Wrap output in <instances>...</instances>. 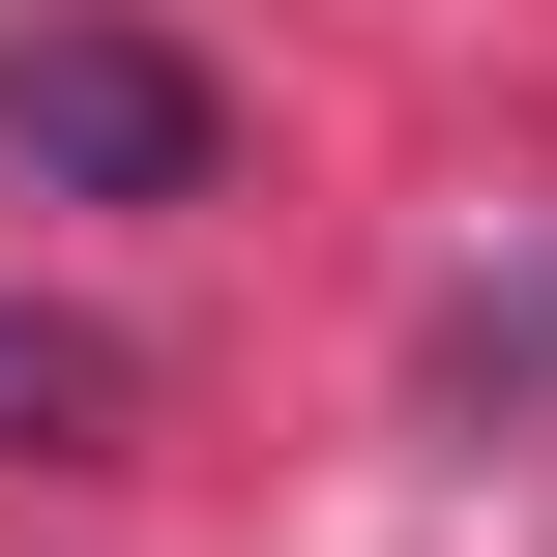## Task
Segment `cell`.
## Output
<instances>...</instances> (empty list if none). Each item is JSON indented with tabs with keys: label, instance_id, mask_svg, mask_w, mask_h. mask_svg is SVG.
I'll return each mask as SVG.
<instances>
[{
	"label": "cell",
	"instance_id": "obj_2",
	"mask_svg": "<svg viewBox=\"0 0 557 557\" xmlns=\"http://www.w3.org/2000/svg\"><path fill=\"white\" fill-rule=\"evenodd\" d=\"M117 411H147L117 323H0V441H117Z\"/></svg>",
	"mask_w": 557,
	"mask_h": 557
},
{
	"label": "cell",
	"instance_id": "obj_1",
	"mask_svg": "<svg viewBox=\"0 0 557 557\" xmlns=\"http://www.w3.org/2000/svg\"><path fill=\"white\" fill-rule=\"evenodd\" d=\"M0 176L29 206H206V59L176 29H0Z\"/></svg>",
	"mask_w": 557,
	"mask_h": 557
}]
</instances>
